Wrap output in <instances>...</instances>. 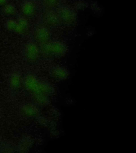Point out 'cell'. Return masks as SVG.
<instances>
[{
	"instance_id": "6da1fadb",
	"label": "cell",
	"mask_w": 136,
	"mask_h": 153,
	"mask_svg": "<svg viewBox=\"0 0 136 153\" xmlns=\"http://www.w3.org/2000/svg\"><path fill=\"white\" fill-rule=\"evenodd\" d=\"M57 16L60 22L66 25H72L76 21L77 16L76 13L71 8L63 6L57 10Z\"/></svg>"
},
{
	"instance_id": "7a4b0ae2",
	"label": "cell",
	"mask_w": 136,
	"mask_h": 153,
	"mask_svg": "<svg viewBox=\"0 0 136 153\" xmlns=\"http://www.w3.org/2000/svg\"><path fill=\"white\" fill-rule=\"evenodd\" d=\"M17 25L14 33L18 35H24L26 33L29 28V23L27 18L22 14H17Z\"/></svg>"
},
{
	"instance_id": "3957f363",
	"label": "cell",
	"mask_w": 136,
	"mask_h": 153,
	"mask_svg": "<svg viewBox=\"0 0 136 153\" xmlns=\"http://www.w3.org/2000/svg\"><path fill=\"white\" fill-rule=\"evenodd\" d=\"M36 7L31 0H26L22 3L21 11L24 17H31L35 13Z\"/></svg>"
},
{
	"instance_id": "277c9868",
	"label": "cell",
	"mask_w": 136,
	"mask_h": 153,
	"mask_svg": "<svg viewBox=\"0 0 136 153\" xmlns=\"http://www.w3.org/2000/svg\"><path fill=\"white\" fill-rule=\"evenodd\" d=\"M43 21L50 26H55L60 22V20L56 12L48 11L43 16Z\"/></svg>"
},
{
	"instance_id": "5b68a950",
	"label": "cell",
	"mask_w": 136,
	"mask_h": 153,
	"mask_svg": "<svg viewBox=\"0 0 136 153\" xmlns=\"http://www.w3.org/2000/svg\"><path fill=\"white\" fill-rule=\"evenodd\" d=\"M0 13L4 17L12 18L17 16V10L15 5L11 3H7L0 7Z\"/></svg>"
},
{
	"instance_id": "8992f818",
	"label": "cell",
	"mask_w": 136,
	"mask_h": 153,
	"mask_svg": "<svg viewBox=\"0 0 136 153\" xmlns=\"http://www.w3.org/2000/svg\"><path fill=\"white\" fill-rule=\"evenodd\" d=\"M17 25L16 19L12 18H8L5 20L4 23V27L7 31L10 32H14Z\"/></svg>"
},
{
	"instance_id": "52a82bcc",
	"label": "cell",
	"mask_w": 136,
	"mask_h": 153,
	"mask_svg": "<svg viewBox=\"0 0 136 153\" xmlns=\"http://www.w3.org/2000/svg\"><path fill=\"white\" fill-rule=\"evenodd\" d=\"M44 4L48 8H53L58 5L61 0H43Z\"/></svg>"
},
{
	"instance_id": "ba28073f",
	"label": "cell",
	"mask_w": 136,
	"mask_h": 153,
	"mask_svg": "<svg viewBox=\"0 0 136 153\" xmlns=\"http://www.w3.org/2000/svg\"><path fill=\"white\" fill-rule=\"evenodd\" d=\"M19 77L16 74H13L10 79V84L12 87H16L19 85Z\"/></svg>"
},
{
	"instance_id": "9c48e42d",
	"label": "cell",
	"mask_w": 136,
	"mask_h": 153,
	"mask_svg": "<svg viewBox=\"0 0 136 153\" xmlns=\"http://www.w3.org/2000/svg\"><path fill=\"white\" fill-rule=\"evenodd\" d=\"M85 6H86L85 3L84 2H82V1H79V2H78L77 3L76 7L77 8V9H84Z\"/></svg>"
},
{
	"instance_id": "30bf717a",
	"label": "cell",
	"mask_w": 136,
	"mask_h": 153,
	"mask_svg": "<svg viewBox=\"0 0 136 153\" xmlns=\"http://www.w3.org/2000/svg\"><path fill=\"white\" fill-rule=\"evenodd\" d=\"M9 0H0V7L8 3Z\"/></svg>"
}]
</instances>
